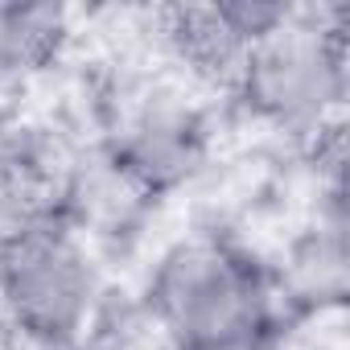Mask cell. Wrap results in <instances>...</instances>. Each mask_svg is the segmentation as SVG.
Instances as JSON below:
<instances>
[{"label":"cell","mask_w":350,"mask_h":350,"mask_svg":"<svg viewBox=\"0 0 350 350\" xmlns=\"http://www.w3.org/2000/svg\"><path fill=\"white\" fill-rule=\"evenodd\" d=\"M148 313L173 350H194L280 317L276 280L227 239L173 243L148 276Z\"/></svg>","instance_id":"obj_1"},{"label":"cell","mask_w":350,"mask_h":350,"mask_svg":"<svg viewBox=\"0 0 350 350\" xmlns=\"http://www.w3.org/2000/svg\"><path fill=\"white\" fill-rule=\"evenodd\" d=\"M99 305V268L54 211L0 239V317L33 350H75Z\"/></svg>","instance_id":"obj_2"},{"label":"cell","mask_w":350,"mask_h":350,"mask_svg":"<svg viewBox=\"0 0 350 350\" xmlns=\"http://www.w3.org/2000/svg\"><path fill=\"white\" fill-rule=\"evenodd\" d=\"M70 42V13L62 5H0V83H17L50 62Z\"/></svg>","instance_id":"obj_6"},{"label":"cell","mask_w":350,"mask_h":350,"mask_svg":"<svg viewBox=\"0 0 350 350\" xmlns=\"http://www.w3.org/2000/svg\"><path fill=\"white\" fill-rule=\"evenodd\" d=\"M75 350H79V346H75Z\"/></svg>","instance_id":"obj_9"},{"label":"cell","mask_w":350,"mask_h":350,"mask_svg":"<svg viewBox=\"0 0 350 350\" xmlns=\"http://www.w3.org/2000/svg\"><path fill=\"white\" fill-rule=\"evenodd\" d=\"M194 350H288V329H284V317H272V321H260L252 329H239L231 338H219Z\"/></svg>","instance_id":"obj_8"},{"label":"cell","mask_w":350,"mask_h":350,"mask_svg":"<svg viewBox=\"0 0 350 350\" xmlns=\"http://www.w3.org/2000/svg\"><path fill=\"white\" fill-rule=\"evenodd\" d=\"M297 5L280 0H215V5H173L161 9V33L169 54L194 79L235 83V70L252 42L272 33Z\"/></svg>","instance_id":"obj_4"},{"label":"cell","mask_w":350,"mask_h":350,"mask_svg":"<svg viewBox=\"0 0 350 350\" xmlns=\"http://www.w3.org/2000/svg\"><path fill=\"white\" fill-rule=\"evenodd\" d=\"M231 87L239 91L243 107L272 128H321L346 95L342 9H293L272 33L252 42Z\"/></svg>","instance_id":"obj_3"},{"label":"cell","mask_w":350,"mask_h":350,"mask_svg":"<svg viewBox=\"0 0 350 350\" xmlns=\"http://www.w3.org/2000/svg\"><path fill=\"white\" fill-rule=\"evenodd\" d=\"M293 288L284 301H305V305H338L346 293V243H342V223L317 227L309 243L297 247L288 276H280V288Z\"/></svg>","instance_id":"obj_7"},{"label":"cell","mask_w":350,"mask_h":350,"mask_svg":"<svg viewBox=\"0 0 350 350\" xmlns=\"http://www.w3.org/2000/svg\"><path fill=\"white\" fill-rule=\"evenodd\" d=\"M202 161V128L182 107H144L120 144V165L144 190H169L198 169Z\"/></svg>","instance_id":"obj_5"}]
</instances>
